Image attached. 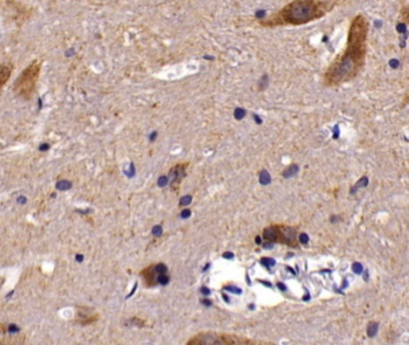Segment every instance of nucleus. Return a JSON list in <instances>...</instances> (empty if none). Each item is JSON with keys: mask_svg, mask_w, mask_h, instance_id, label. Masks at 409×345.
<instances>
[{"mask_svg": "<svg viewBox=\"0 0 409 345\" xmlns=\"http://www.w3.org/2000/svg\"><path fill=\"white\" fill-rule=\"evenodd\" d=\"M368 22L365 16L358 15L351 20L346 49L336 58L324 73V84L336 88L353 80L358 76L366 60Z\"/></svg>", "mask_w": 409, "mask_h": 345, "instance_id": "nucleus-1", "label": "nucleus"}, {"mask_svg": "<svg viewBox=\"0 0 409 345\" xmlns=\"http://www.w3.org/2000/svg\"><path fill=\"white\" fill-rule=\"evenodd\" d=\"M337 0H293L278 12L259 20L265 28L302 25L325 16L335 7Z\"/></svg>", "mask_w": 409, "mask_h": 345, "instance_id": "nucleus-2", "label": "nucleus"}, {"mask_svg": "<svg viewBox=\"0 0 409 345\" xmlns=\"http://www.w3.org/2000/svg\"><path fill=\"white\" fill-rule=\"evenodd\" d=\"M265 342L249 339L246 337L223 333V332H200L187 340L190 345H240V344H264Z\"/></svg>", "mask_w": 409, "mask_h": 345, "instance_id": "nucleus-3", "label": "nucleus"}, {"mask_svg": "<svg viewBox=\"0 0 409 345\" xmlns=\"http://www.w3.org/2000/svg\"><path fill=\"white\" fill-rule=\"evenodd\" d=\"M40 73L41 62L37 60L33 61L29 66H26L13 83V91L16 96H18L22 99H30L36 90Z\"/></svg>", "mask_w": 409, "mask_h": 345, "instance_id": "nucleus-4", "label": "nucleus"}, {"mask_svg": "<svg viewBox=\"0 0 409 345\" xmlns=\"http://www.w3.org/2000/svg\"><path fill=\"white\" fill-rule=\"evenodd\" d=\"M263 239L266 242L281 243L296 248L299 246V232L296 227L287 224H273L263 230Z\"/></svg>", "mask_w": 409, "mask_h": 345, "instance_id": "nucleus-5", "label": "nucleus"}, {"mask_svg": "<svg viewBox=\"0 0 409 345\" xmlns=\"http://www.w3.org/2000/svg\"><path fill=\"white\" fill-rule=\"evenodd\" d=\"M168 270L163 264H153L140 271V277L144 285L148 288L156 287L158 284H166L169 281L167 274Z\"/></svg>", "mask_w": 409, "mask_h": 345, "instance_id": "nucleus-6", "label": "nucleus"}, {"mask_svg": "<svg viewBox=\"0 0 409 345\" xmlns=\"http://www.w3.org/2000/svg\"><path fill=\"white\" fill-rule=\"evenodd\" d=\"M187 167H189V163H187V162L179 163V164H176L175 167H173V168H172V170L169 172L171 186H172V188H173L174 191H176V190L179 188L181 180L185 177Z\"/></svg>", "mask_w": 409, "mask_h": 345, "instance_id": "nucleus-7", "label": "nucleus"}, {"mask_svg": "<svg viewBox=\"0 0 409 345\" xmlns=\"http://www.w3.org/2000/svg\"><path fill=\"white\" fill-rule=\"evenodd\" d=\"M11 73H12V65L11 64L0 65V88H2L7 83Z\"/></svg>", "mask_w": 409, "mask_h": 345, "instance_id": "nucleus-8", "label": "nucleus"}, {"mask_svg": "<svg viewBox=\"0 0 409 345\" xmlns=\"http://www.w3.org/2000/svg\"><path fill=\"white\" fill-rule=\"evenodd\" d=\"M98 315L96 314H90V313H83V312H79L78 313V319L77 321L79 324L82 325H88V324H91L94 322L95 320H97Z\"/></svg>", "mask_w": 409, "mask_h": 345, "instance_id": "nucleus-9", "label": "nucleus"}, {"mask_svg": "<svg viewBox=\"0 0 409 345\" xmlns=\"http://www.w3.org/2000/svg\"><path fill=\"white\" fill-rule=\"evenodd\" d=\"M1 89H2V88H0V91H1Z\"/></svg>", "mask_w": 409, "mask_h": 345, "instance_id": "nucleus-10", "label": "nucleus"}]
</instances>
